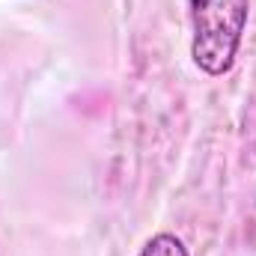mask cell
<instances>
[{"label": "cell", "instance_id": "cell-1", "mask_svg": "<svg viewBox=\"0 0 256 256\" xmlns=\"http://www.w3.org/2000/svg\"><path fill=\"white\" fill-rule=\"evenodd\" d=\"M191 6V57L208 78L226 74L242 48L250 0H188Z\"/></svg>", "mask_w": 256, "mask_h": 256}, {"label": "cell", "instance_id": "cell-2", "mask_svg": "<svg viewBox=\"0 0 256 256\" xmlns=\"http://www.w3.org/2000/svg\"><path fill=\"white\" fill-rule=\"evenodd\" d=\"M137 256H191V254H188V248H185L176 236L158 232V236H152V238L140 248Z\"/></svg>", "mask_w": 256, "mask_h": 256}]
</instances>
